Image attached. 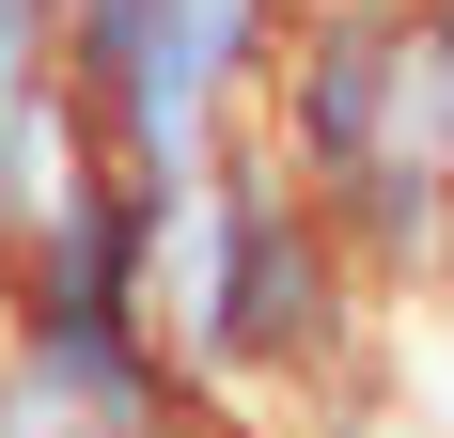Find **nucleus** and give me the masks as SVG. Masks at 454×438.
Masks as SVG:
<instances>
[{"label": "nucleus", "mask_w": 454, "mask_h": 438, "mask_svg": "<svg viewBox=\"0 0 454 438\" xmlns=\"http://www.w3.org/2000/svg\"><path fill=\"white\" fill-rule=\"evenodd\" d=\"M157 313H173L188 376H204L235 423H282V407L345 392L361 345H376L361 251H345L329 204L267 157V126L204 157V188H188V219H173V282H157Z\"/></svg>", "instance_id": "1"}, {"label": "nucleus", "mask_w": 454, "mask_h": 438, "mask_svg": "<svg viewBox=\"0 0 454 438\" xmlns=\"http://www.w3.org/2000/svg\"><path fill=\"white\" fill-rule=\"evenodd\" d=\"M251 126H267V157L329 204V235L361 251L376 298L454 282V173H439V141H423L408 0H298Z\"/></svg>", "instance_id": "2"}, {"label": "nucleus", "mask_w": 454, "mask_h": 438, "mask_svg": "<svg viewBox=\"0 0 454 438\" xmlns=\"http://www.w3.org/2000/svg\"><path fill=\"white\" fill-rule=\"evenodd\" d=\"M282 16H298V0H94L79 47H63V94H79V126L110 141L141 188L188 204L204 157L251 141V110H267Z\"/></svg>", "instance_id": "3"}, {"label": "nucleus", "mask_w": 454, "mask_h": 438, "mask_svg": "<svg viewBox=\"0 0 454 438\" xmlns=\"http://www.w3.org/2000/svg\"><path fill=\"white\" fill-rule=\"evenodd\" d=\"M79 16H94V0H0V94H47V79H63Z\"/></svg>", "instance_id": "4"}, {"label": "nucleus", "mask_w": 454, "mask_h": 438, "mask_svg": "<svg viewBox=\"0 0 454 438\" xmlns=\"http://www.w3.org/2000/svg\"><path fill=\"white\" fill-rule=\"evenodd\" d=\"M408 79H423V141L454 173V0H408Z\"/></svg>", "instance_id": "5"}, {"label": "nucleus", "mask_w": 454, "mask_h": 438, "mask_svg": "<svg viewBox=\"0 0 454 438\" xmlns=\"http://www.w3.org/2000/svg\"><path fill=\"white\" fill-rule=\"evenodd\" d=\"M0 438H141V423H94V407H63V392H32V376L0 360Z\"/></svg>", "instance_id": "6"}, {"label": "nucleus", "mask_w": 454, "mask_h": 438, "mask_svg": "<svg viewBox=\"0 0 454 438\" xmlns=\"http://www.w3.org/2000/svg\"><path fill=\"white\" fill-rule=\"evenodd\" d=\"M173 438H267V423H235V407H204V423H173Z\"/></svg>", "instance_id": "7"}]
</instances>
